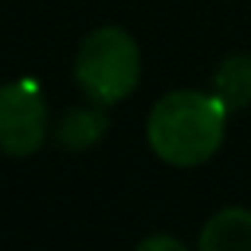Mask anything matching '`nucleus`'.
I'll return each instance as SVG.
<instances>
[{
	"label": "nucleus",
	"instance_id": "obj_1",
	"mask_svg": "<svg viewBox=\"0 0 251 251\" xmlns=\"http://www.w3.org/2000/svg\"><path fill=\"white\" fill-rule=\"evenodd\" d=\"M226 118L229 108L216 92L175 89L162 96L150 111L147 143L169 166H203L226 140Z\"/></svg>",
	"mask_w": 251,
	"mask_h": 251
},
{
	"label": "nucleus",
	"instance_id": "obj_2",
	"mask_svg": "<svg viewBox=\"0 0 251 251\" xmlns=\"http://www.w3.org/2000/svg\"><path fill=\"white\" fill-rule=\"evenodd\" d=\"M140 48L121 25H99L80 42L74 76L99 105H118L140 83Z\"/></svg>",
	"mask_w": 251,
	"mask_h": 251
},
{
	"label": "nucleus",
	"instance_id": "obj_3",
	"mask_svg": "<svg viewBox=\"0 0 251 251\" xmlns=\"http://www.w3.org/2000/svg\"><path fill=\"white\" fill-rule=\"evenodd\" d=\"M48 140V105L32 80L0 86V153L13 159L35 156Z\"/></svg>",
	"mask_w": 251,
	"mask_h": 251
},
{
	"label": "nucleus",
	"instance_id": "obj_4",
	"mask_svg": "<svg viewBox=\"0 0 251 251\" xmlns=\"http://www.w3.org/2000/svg\"><path fill=\"white\" fill-rule=\"evenodd\" d=\"M201 251H251V210L226 207L213 213L197 239Z\"/></svg>",
	"mask_w": 251,
	"mask_h": 251
},
{
	"label": "nucleus",
	"instance_id": "obj_5",
	"mask_svg": "<svg viewBox=\"0 0 251 251\" xmlns=\"http://www.w3.org/2000/svg\"><path fill=\"white\" fill-rule=\"evenodd\" d=\"M213 92L226 102L229 111L251 105V57L245 54L226 57L213 76Z\"/></svg>",
	"mask_w": 251,
	"mask_h": 251
},
{
	"label": "nucleus",
	"instance_id": "obj_6",
	"mask_svg": "<svg viewBox=\"0 0 251 251\" xmlns=\"http://www.w3.org/2000/svg\"><path fill=\"white\" fill-rule=\"evenodd\" d=\"M105 130H108L105 115H99V111H92V108H74L57 124V140L67 150H89L102 140Z\"/></svg>",
	"mask_w": 251,
	"mask_h": 251
},
{
	"label": "nucleus",
	"instance_id": "obj_7",
	"mask_svg": "<svg viewBox=\"0 0 251 251\" xmlns=\"http://www.w3.org/2000/svg\"><path fill=\"white\" fill-rule=\"evenodd\" d=\"M153 248H169V251H184V245L178 239H166V235H156V239H143L140 251H153Z\"/></svg>",
	"mask_w": 251,
	"mask_h": 251
}]
</instances>
